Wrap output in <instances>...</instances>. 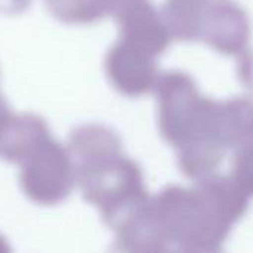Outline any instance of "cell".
<instances>
[{
	"label": "cell",
	"instance_id": "4",
	"mask_svg": "<svg viewBox=\"0 0 253 253\" xmlns=\"http://www.w3.org/2000/svg\"><path fill=\"white\" fill-rule=\"evenodd\" d=\"M30 0H0V10L7 13H18L27 9Z\"/></svg>",
	"mask_w": 253,
	"mask_h": 253
},
{
	"label": "cell",
	"instance_id": "3",
	"mask_svg": "<svg viewBox=\"0 0 253 253\" xmlns=\"http://www.w3.org/2000/svg\"><path fill=\"white\" fill-rule=\"evenodd\" d=\"M46 7L61 22H80L89 16L87 0H46Z\"/></svg>",
	"mask_w": 253,
	"mask_h": 253
},
{
	"label": "cell",
	"instance_id": "1",
	"mask_svg": "<svg viewBox=\"0 0 253 253\" xmlns=\"http://www.w3.org/2000/svg\"><path fill=\"white\" fill-rule=\"evenodd\" d=\"M73 181L71 157L50 136L21 162V188L37 205L53 206L61 203L70 194Z\"/></svg>",
	"mask_w": 253,
	"mask_h": 253
},
{
	"label": "cell",
	"instance_id": "2",
	"mask_svg": "<svg viewBox=\"0 0 253 253\" xmlns=\"http://www.w3.org/2000/svg\"><path fill=\"white\" fill-rule=\"evenodd\" d=\"M49 136L47 125L36 114L0 113V159L6 162L21 163Z\"/></svg>",
	"mask_w": 253,
	"mask_h": 253
},
{
	"label": "cell",
	"instance_id": "5",
	"mask_svg": "<svg viewBox=\"0 0 253 253\" xmlns=\"http://www.w3.org/2000/svg\"><path fill=\"white\" fill-rule=\"evenodd\" d=\"M10 251V248L7 246V243H6V240L0 236V253L1 252H9Z\"/></svg>",
	"mask_w": 253,
	"mask_h": 253
}]
</instances>
